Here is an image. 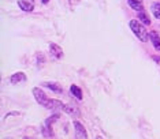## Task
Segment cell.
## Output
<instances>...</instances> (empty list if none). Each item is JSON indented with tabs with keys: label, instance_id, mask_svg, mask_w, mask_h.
Masks as SVG:
<instances>
[{
	"label": "cell",
	"instance_id": "cell-1",
	"mask_svg": "<svg viewBox=\"0 0 160 139\" xmlns=\"http://www.w3.org/2000/svg\"><path fill=\"white\" fill-rule=\"evenodd\" d=\"M33 96L36 98V101L40 104L41 106H45L48 109H52V110H63L64 108V104L59 100H51L48 98L47 94L41 90L40 87H34L33 89Z\"/></svg>",
	"mask_w": 160,
	"mask_h": 139
},
{
	"label": "cell",
	"instance_id": "cell-2",
	"mask_svg": "<svg viewBox=\"0 0 160 139\" xmlns=\"http://www.w3.org/2000/svg\"><path fill=\"white\" fill-rule=\"evenodd\" d=\"M129 25H130V29L133 30V33L135 34V37H137L138 40L142 41V43H147L148 38H149V33L147 32V29L140 23V20L133 19V20H130Z\"/></svg>",
	"mask_w": 160,
	"mask_h": 139
},
{
	"label": "cell",
	"instance_id": "cell-3",
	"mask_svg": "<svg viewBox=\"0 0 160 139\" xmlns=\"http://www.w3.org/2000/svg\"><path fill=\"white\" fill-rule=\"evenodd\" d=\"M49 52L55 59H62L63 57V49L56 44H49Z\"/></svg>",
	"mask_w": 160,
	"mask_h": 139
},
{
	"label": "cell",
	"instance_id": "cell-4",
	"mask_svg": "<svg viewBox=\"0 0 160 139\" xmlns=\"http://www.w3.org/2000/svg\"><path fill=\"white\" fill-rule=\"evenodd\" d=\"M74 128H75V132H77V137L81 139H86L88 138V134H86L85 128L79 121H74Z\"/></svg>",
	"mask_w": 160,
	"mask_h": 139
},
{
	"label": "cell",
	"instance_id": "cell-5",
	"mask_svg": "<svg viewBox=\"0 0 160 139\" xmlns=\"http://www.w3.org/2000/svg\"><path fill=\"white\" fill-rule=\"evenodd\" d=\"M26 81V75L23 74V72H15V74L11 75V78H10V82L12 83V85H18L19 82H25Z\"/></svg>",
	"mask_w": 160,
	"mask_h": 139
},
{
	"label": "cell",
	"instance_id": "cell-6",
	"mask_svg": "<svg viewBox=\"0 0 160 139\" xmlns=\"http://www.w3.org/2000/svg\"><path fill=\"white\" fill-rule=\"evenodd\" d=\"M43 85L45 86V87L51 89L54 93H58V94H60V93L63 92V89H62V86L59 85V83H56V82H45V83H43Z\"/></svg>",
	"mask_w": 160,
	"mask_h": 139
},
{
	"label": "cell",
	"instance_id": "cell-7",
	"mask_svg": "<svg viewBox=\"0 0 160 139\" xmlns=\"http://www.w3.org/2000/svg\"><path fill=\"white\" fill-rule=\"evenodd\" d=\"M149 38H151V41H152V44H153L155 49L160 52V37H159V34L156 32H151V33H149Z\"/></svg>",
	"mask_w": 160,
	"mask_h": 139
},
{
	"label": "cell",
	"instance_id": "cell-8",
	"mask_svg": "<svg viewBox=\"0 0 160 139\" xmlns=\"http://www.w3.org/2000/svg\"><path fill=\"white\" fill-rule=\"evenodd\" d=\"M18 6H19V8H22L23 11H26V12L33 11V8H34V6L32 4V3L25 2V0H19V2H18Z\"/></svg>",
	"mask_w": 160,
	"mask_h": 139
},
{
	"label": "cell",
	"instance_id": "cell-9",
	"mask_svg": "<svg viewBox=\"0 0 160 139\" xmlns=\"http://www.w3.org/2000/svg\"><path fill=\"white\" fill-rule=\"evenodd\" d=\"M127 3L131 8L135 10V11H142V10H144L142 2H140V0H127Z\"/></svg>",
	"mask_w": 160,
	"mask_h": 139
},
{
	"label": "cell",
	"instance_id": "cell-10",
	"mask_svg": "<svg viewBox=\"0 0 160 139\" xmlns=\"http://www.w3.org/2000/svg\"><path fill=\"white\" fill-rule=\"evenodd\" d=\"M70 92H71V94L74 96L77 100H82V90L79 89L77 85H71L70 86Z\"/></svg>",
	"mask_w": 160,
	"mask_h": 139
},
{
	"label": "cell",
	"instance_id": "cell-11",
	"mask_svg": "<svg viewBox=\"0 0 160 139\" xmlns=\"http://www.w3.org/2000/svg\"><path fill=\"white\" fill-rule=\"evenodd\" d=\"M64 112H67L71 116H79V110L77 109V106H71V105H64L63 108Z\"/></svg>",
	"mask_w": 160,
	"mask_h": 139
},
{
	"label": "cell",
	"instance_id": "cell-12",
	"mask_svg": "<svg viewBox=\"0 0 160 139\" xmlns=\"http://www.w3.org/2000/svg\"><path fill=\"white\" fill-rule=\"evenodd\" d=\"M138 18H140V20L144 23V25H147V26L151 25V19L148 18V15L145 14L144 10H142V11H138Z\"/></svg>",
	"mask_w": 160,
	"mask_h": 139
},
{
	"label": "cell",
	"instance_id": "cell-13",
	"mask_svg": "<svg viewBox=\"0 0 160 139\" xmlns=\"http://www.w3.org/2000/svg\"><path fill=\"white\" fill-rule=\"evenodd\" d=\"M151 10H152V14H153L156 18H160V3H153Z\"/></svg>",
	"mask_w": 160,
	"mask_h": 139
},
{
	"label": "cell",
	"instance_id": "cell-14",
	"mask_svg": "<svg viewBox=\"0 0 160 139\" xmlns=\"http://www.w3.org/2000/svg\"><path fill=\"white\" fill-rule=\"evenodd\" d=\"M37 59H39V64H43L44 63V56H43V55H37Z\"/></svg>",
	"mask_w": 160,
	"mask_h": 139
},
{
	"label": "cell",
	"instance_id": "cell-15",
	"mask_svg": "<svg viewBox=\"0 0 160 139\" xmlns=\"http://www.w3.org/2000/svg\"><path fill=\"white\" fill-rule=\"evenodd\" d=\"M152 60H155L156 63L160 64V56H158V55H153V56H152Z\"/></svg>",
	"mask_w": 160,
	"mask_h": 139
},
{
	"label": "cell",
	"instance_id": "cell-16",
	"mask_svg": "<svg viewBox=\"0 0 160 139\" xmlns=\"http://www.w3.org/2000/svg\"><path fill=\"white\" fill-rule=\"evenodd\" d=\"M18 114H19L18 112H11V113H7V114H6V117H10V116H18Z\"/></svg>",
	"mask_w": 160,
	"mask_h": 139
},
{
	"label": "cell",
	"instance_id": "cell-17",
	"mask_svg": "<svg viewBox=\"0 0 160 139\" xmlns=\"http://www.w3.org/2000/svg\"><path fill=\"white\" fill-rule=\"evenodd\" d=\"M48 2H49V0H43V3H44V4H47Z\"/></svg>",
	"mask_w": 160,
	"mask_h": 139
},
{
	"label": "cell",
	"instance_id": "cell-18",
	"mask_svg": "<svg viewBox=\"0 0 160 139\" xmlns=\"http://www.w3.org/2000/svg\"><path fill=\"white\" fill-rule=\"evenodd\" d=\"M96 139H104V138H103V137H97Z\"/></svg>",
	"mask_w": 160,
	"mask_h": 139
}]
</instances>
